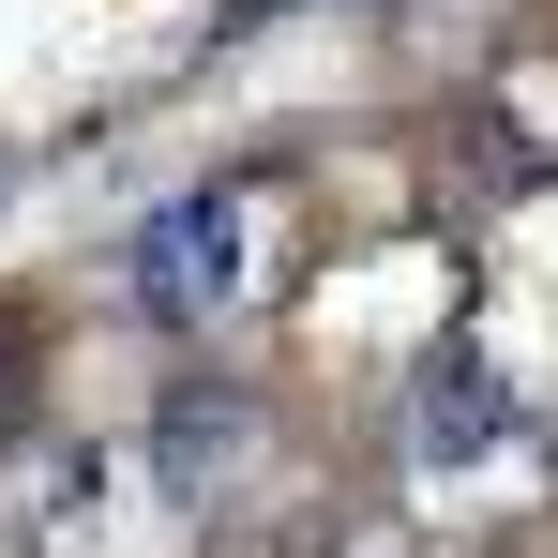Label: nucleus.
<instances>
[{
	"mask_svg": "<svg viewBox=\"0 0 558 558\" xmlns=\"http://www.w3.org/2000/svg\"><path fill=\"white\" fill-rule=\"evenodd\" d=\"M483 453H498V377L468 348H438L423 363V468H483Z\"/></svg>",
	"mask_w": 558,
	"mask_h": 558,
	"instance_id": "f03ea898",
	"label": "nucleus"
},
{
	"mask_svg": "<svg viewBox=\"0 0 558 558\" xmlns=\"http://www.w3.org/2000/svg\"><path fill=\"white\" fill-rule=\"evenodd\" d=\"M136 302L196 332V317H227L242 302V196H167L151 227H136Z\"/></svg>",
	"mask_w": 558,
	"mask_h": 558,
	"instance_id": "f257e3e1",
	"label": "nucleus"
},
{
	"mask_svg": "<svg viewBox=\"0 0 558 558\" xmlns=\"http://www.w3.org/2000/svg\"><path fill=\"white\" fill-rule=\"evenodd\" d=\"M227 453H242V423H227V392H182V423H167V468L196 483V468H227Z\"/></svg>",
	"mask_w": 558,
	"mask_h": 558,
	"instance_id": "7ed1b4c3",
	"label": "nucleus"
}]
</instances>
